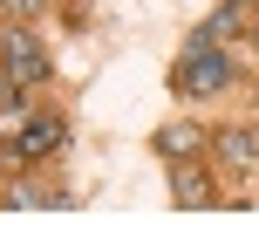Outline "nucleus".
I'll return each instance as SVG.
<instances>
[{"mask_svg": "<svg viewBox=\"0 0 259 246\" xmlns=\"http://www.w3.org/2000/svg\"><path fill=\"white\" fill-rule=\"evenodd\" d=\"M0 14H14V21H34V14H41V0H0Z\"/></svg>", "mask_w": 259, "mask_h": 246, "instance_id": "obj_8", "label": "nucleus"}, {"mask_svg": "<svg viewBox=\"0 0 259 246\" xmlns=\"http://www.w3.org/2000/svg\"><path fill=\"white\" fill-rule=\"evenodd\" d=\"M157 151H164V157H198V151H205V130H198V123H164V130H157Z\"/></svg>", "mask_w": 259, "mask_h": 246, "instance_id": "obj_5", "label": "nucleus"}, {"mask_svg": "<svg viewBox=\"0 0 259 246\" xmlns=\"http://www.w3.org/2000/svg\"><path fill=\"white\" fill-rule=\"evenodd\" d=\"M219 157H225L232 171H252V164H259V123H225V130H219Z\"/></svg>", "mask_w": 259, "mask_h": 246, "instance_id": "obj_4", "label": "nucleus"}, {"mask_svg": "<svg viewBox=\"0 0 259 246\" xmlns=\"http://www.w3.org/2000/svg\"><path fill=\"white\" fill-rule=\"evenodd\" d=\"M55 144H62V117H27V123H21V137H14L7 151L21 157V164H34V157H48Z\"/></svg>", "mask_w": 259, "mask_h": 246, "instance_id": "obj_3", "label": "nucleus"}, {"mask_svg": "<svg viewBox=\"0 0 259 246\" xmlns=\"http://www.w3.org/2000/svg\"><path fill=\"white\" fill-rule=\"evenodd\" d=\"M178 205H211V185L198 164H178Z\"/></svg>", "mask_w": 259, "mask_h": 246, "instance_id": "obj_7", "label": "nucleus"}, {"mask_svg": "<svg viewBox=\"0 0 259 246\" xmlns=\"http://www.w3.org/2000/svg\"><path fill=\"white\" fill-rule=\"evenodd\" d=\"M225 76H232V62H225V48L198 34L191 48H184V62L170 68V89H178V96H211V89H225Z\"/></svg>", "mask_w": 259, "mask_h": 246, "instance_id": "obj_1", "label": "nucleus"}, {"mask_svg": "<svg viewBox=\"0 0 259 246\" xmlns=\"http://www.w3.org/2000/svg\"><path fill=\"white\" fill-rule=\"evenodd\" d=\"M0 76H7L14 89H34V82L48 76V48H41V41L27 34L21 21H14L7 34H0Z\"/></svg>", "mask_w": 259, "mask_h": 246, "instance_id": "obj_2", "label": "nucleus"}, {"mask_svg": "<svg viewBox=\"0 0 259 246\" xmlns=\"http://www.w3.org/2000/svg\"><path fill=\"white\" fill-rule=\"evenodd\" d=\"M239 21H246V0H225V7L205 21V41H232V34H239Z\"/></svg>", "mask_w": 259, "mask_h": 246, "instance_id": "obj_6", "label": "nucleus"}]
</instances>
